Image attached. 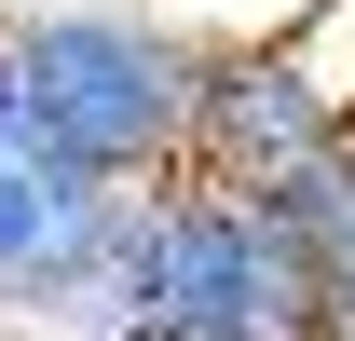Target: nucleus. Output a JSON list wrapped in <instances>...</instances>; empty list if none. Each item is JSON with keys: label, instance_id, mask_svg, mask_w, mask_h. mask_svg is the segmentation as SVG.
Segmentation results:
<instances>
[{"label": "nucleus", "instance_id": "nucleus-4", "mask_svg": "<svg viewBox=\"0 0 355 341\" xmlns=\"http://www.w3.org/2000/svg\"><path fill=\"white\" fill-rule=\"evenodd\" d=\"M150 205V191H123V177H96L69 137L28 110V82H14V55H0V314L28 328L69 273H83L123 218Z\"/></svg>", "mask_w": 355, "mask_h": 341}, {"label": "nucleus", "instance_id": "nucleus-7", "mask_svg": "<svg viewBox=\"0 0 355 341\" xmlns=\"http://www.w3.org/2000/svg\"><path fill=\"white\" fill-rule=\"evenodd\" d=\"M342 123H355V82H342Z\"/></svg>", "mask_w": 355, "mask_h": 341}, {"label": "nucleus", "instance_id": "nucleus-5", "mask_svg": "<svg viewBox=\"0 0 355 341\" xmlns=\"http://www.w3.org/2000/svg\"><path fill=\"white\" fill-rule=\"evenodd\" d=\"M287 232H301V259H314V328L355 341V150L287 191Z\"/></svg>", "mask_w": 355, "mask_h": 341}, {"label": "nucleus", "instance_id": "nucleus-1", "mask_svg": "<svg viewBox=\"0 0 355 341\" xmlns=\"http://www.w3.org/2000/svg\"><path fill=\"white\" fill-rule=\"evenodd\" d=\"M14 82L96 177L164 191L191 150V82H205V28H178L164 0H55L28 28H0Z\"/></svg>", "mask_w": 355, "mask_h": 341}, {"label": "nucleus", "instance_id": "nucleus-3", "mask_svg": "<svg viewBox=\"0 0 355 341\" xmlns=\"http://www.w3.org/2000/svg\"><path fill=\"white\" fill-rule=\"evenodd\" d=\"M342 150H355L342 82L314 69L301 28H205V82H191V150H178V177L287 205V191H301L314 164H342Z\"/></svg>", "mask_w": 355, "mask_h": 341}, {"label": "nucleus", "instance_id": "nucleus-2", "mask_svg": "<svg viewBox=\"0 0 355 341\" xmlns=\"http://www.w3.org/2000/svg\"><path fill=\"white\" fill-rule=\"evenodd\" d=\"M137 328L150 341H328L287 205L164 177L150 218H137Z\"/></svg>", "mask_w": 355, "mask_h": 341}, {"label": "nucleus", "instance_id": "nucleus-6", "mask_svg": "<svg viewBox=\"0 0 355 341\" xmlns=\"http://www.w3.org/2000/svg\"><path fill=\"white\" fill-rule=\"evenodd\" d=\"M28 14H55V0H0V28H28Z\"/></svg>", "mask_w": 355, "mask_h": 341}]
</instances>
